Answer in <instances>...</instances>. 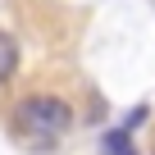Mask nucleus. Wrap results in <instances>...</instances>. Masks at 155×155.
<instances>
[{"label":"nucleus","instance_id":"obj_1","mask_svg":"<svg viewBox=\"0 0 155 155\" xmlns=\"http://www.w3.org/2000/svg\"><path fill=\"white\" fill-rule=\"evenodd\" d=\"M23 119H28L32 128H41V132H64V128L73 123V110H68L59 96H28V101H23Z\"/></svg>","mask_w":155,"mask_h":155},{"label":"nucleus","instance_id":"obj_2","mask_svg":"<svg viewBox=\"0 0 155 155\" xmlns=\"http://www.w3.org/2000/svg\"><path fill=\"white\" fill-rule=\"evenodd\" d=\"M14 68H18V41L9 32H0V82H9Z\"/></svg>","mask_w":155,"mask_h":155},{"label":"nucleus","instance_id":"obj_3","mask_svg":"<svg viewBox=\"0 0 155 155\" xmlns=\"http://www.w3.org/2000/svg\"><path fill=\"white\" fill-rule=\"evenodd\" d=\"M128 141H132V128L123 123V128H114V132L101 137V150H105V155H128V150H132Z\"/></svg>","mask_w":155,"mask_h":155},{"label":"nucleus","instance_id":"obj_4","mask_svg":"<svg viewBox=\"0 0 155 155\" xmlns=\"http://www.w3.org/2000/svg\"><path fill=\"white\" fill-rule=\"evenodd\" d=\"M128 155H137V150H128Z\"/></svg>","mask_w":155,"mask_h":155}]
</instances>
